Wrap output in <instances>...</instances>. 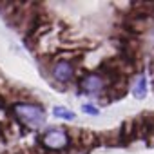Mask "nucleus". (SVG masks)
Listing matches in <instances>:
<instances>
[{
    "mask_svg": "<svg viewBox=\"0 0 154 154\" xmlns=\"http://www.w3.org/2000/svg\"><path fill=\"white\" fill-rule=\"evenodd\" d=\"M80 87L87 94H100L105 89V80L102 74H87L85 78H82Z\"/></svg>",
    "mask_w": 154,
    "mask_h": 154,
    "instance_id": "nucleus-3",
    "label": "nucleus"
},
{
    "mask_svg": "<svg viewBox=\"0 0 154 154\" xmlns=\"http://www.w3.org/2000/svg\"><path fill=\"white\" fill-rule=\"evenodd\" d=\"M72 74H74V67H72V63L67 62V60H60V62H56V63L53 65V78H54L56 82L65 84V82H69V80L72 78Z\"/></svg>",
    "mask_w": 154,
    "mask_h": 154,
    "instance_id": "nucleus-4",
    "label": "nucleus"
},
{
    "mask_svg": "<svg viewBox=\"0 0 154 154\" xmlns=\"http://www.w3.org/2000/svg\"><path fill=\"white\" fill-rule=\"evenodd\" d=\"M53 114L56 118H62V120H74V112H71L65 107H54L53 109Z\"/></svg>",
    "mask_w": 154,
    "mask_h": 154,
    "instance_id": "nucleus-6",
    "label": "nucleus"
},
{
    "mask_svg": "<svg viewBox=\"0 0 154 154\" xmlns=\"http://www.w3.org/2000/svg\"><path fill=\"white\" fill-rule=\"evenodd\" d=\"M15 114L18 116V120L22 123H26L31 129H38L45 123V112L40 105L35 103H17L13 107Z\"/></svg>",
    "mask_w": 154,
    "mask_h": 154,
    "instance_id": "nucleus-1",
    "label": "nucleus"
},
{
    "mask_svg": "<svg viewBox=\"0 0 154 154\" xmlns=\"http://www.w3.org/2000/svg\"><path fill=\"white\" fill-rule=\"evenodd\" d=\"M42 143L47 147V149H53V150H60V149H65L69 145V136L65 131H60V129H53L49 132L44 134L42 138Z\"/></svg>",
    "mask_w": 154,
    "mask_h": 154,
    "instance_id": "nucleus-2",
    "label": "nucleus"
},
{
    "mask_svg": "<svg viewBox=\"0 0 154 154\" xmlns=\"http://www.w3.org/2000/svg\"><path fill=\"white\" fill-rule=\"evenodd\" d=\"M132 93H134L136 98H145V94H147V80H145V76H143V74L136 80V85H134Z\"/></svg>",
    "mask_w": 154,
    "mask_h": 154,
    "instance_id": "nucleus-5",
    "label": "nucleus"
},
{
    "mask_svg": "<svg viewBox=\"0 0 154 154\" xmlns=\"http://www.w3.org/2000/svg\"><path fill=\"white\" fill-rule=\"evenodd\" d=\"M84 111H85L87 114H93V116H96V114H98V109H96V107H93V105H87V103L84 105Z\"/></svg>",
    "mask_w": 154,
    "mask_h": 154,
    "instance_id": "nucleus-7",
    "label": "nucleus"
}]
</instances>
